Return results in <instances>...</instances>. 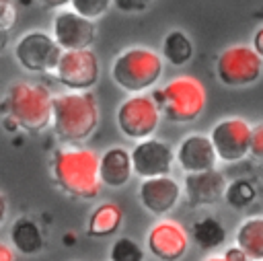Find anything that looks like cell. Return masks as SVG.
Instances as JSON below:
<instances>
[{
	"instance_id": "obj_1",
	"label": "cell",
	"mask_w": 263,
	"mask_h": 261,
	"mask_svg": "<svg viewBox=\"0 0 263 261\" xmlns=\"http://www.w3.org/2000/svg\"><path fill=\"white\" fill-rule=\"evenodd\" d=\"M51 177L66 195L76 199H92L103 187L99 179V156L78 144H68L53 152Z\"/></svg>"
},
{
	"instance_id": "obj_2",
	"label": "cell",
	"mask_w": 263,
	"mask_h": 261,
	"mask_svg": "<svg viewBox=\"0 0 263 261\" xmlns=\"http://www.w3.org/2000/svg\"><path fill=\"white\" fill-rule=\"evenodd\" d=\"M101 109L90 90L58 92L51 99V129L64 144H82L92 136Z\"/></svg>"
},
{
	"instance_id": "obj_3",
	"label": "cell",
	"mask_w": 263,
	"mask_h": 261,
	"mask_svg": "<svg viewBox=\"0 0 263 261\" xmlns=\"http://www.w3.org/2000/svg\"><path fill=\"white\" fill-rule=\"evenodd\" d=\"M164 70V60L158 51L150 47H125L121 49L111 64L113 82L129 95H140L152 88Z\"/></svg>"
},
{
	"instance_id": "obj_4",
	"label": "cell",
	"mask_w": 263,
	"mask_h": 261,
	"mask_svg": "<svg viewBox=\"0 0 263 261\" xmlns=\"http://www.w3.org/2000/svg\"><path fill=\"white\" fill-rule=\"evenodd\" d=\"M51 99L53 95L47 86L21 80L8 88L4 107L21 129L39 134L51 123Z\"/></svg>"
},
{
	"instance_id": "obj_5",
	"label": "cell",
	"mask_w": 263,
	"mask_h": 261,
	"mask_svg": "<svg viewBox=\"0 0 263 261\" xmlns=\"http://www.w3.org/2000/svg\"><path fill=\"white\" fill-rule=\"evenodd\" d=\"M156 105L160 107V113L164 119L173 123H191L195 121L203 109H205V88L203 84L189 74H181L171 78L160 90L154 95Z\"/></svg>"
},
{
	"instance_id": "obj_6",
	"label": "cell",
	"mask_w": 263,
	"mask_h": 261,
	"mask_svg": "<svg viewBox=\"0 0 263 261\" xmlns=\"http://www.w3.org/2000/svg\"><path fill=\"white\" fill-rule=\"evenodd\" d=\"M263 74V60L247 43H234L216 58V76L224 86L242 88L255 84Z\"/></svg>"
},
{
	"instance_id": "obj_7",
	"label": "cell",
	"mask_w": 263,
	"mask_h": 261,
	"mask_svg": "<svg viewBox=\"0 0 263 261\" xmlns=\"http://www.w3.org/2000/svg\"><path fill=\"white\" fill-rule=\"evenodd\" d=\"M160 107L156 105L152 95L140 92V95H129L121 105L117 107L115 121L119 132L127 140H146L152 138V134L158 129L160 123Z\"/></svg>"
},
{
	"instance_id": "obj_8",
	"label": "cell",
	"mask_w": 263,
	"mask_h": 261,
	"mask_svg": "<svg viewBox=\"0 0 263 261\" xmlns=\"http://www.w3.org/2000/svg\"><path fill=\"white\" fill-rule=\"evenodd\" d=\"M62 51L64 49L55 43L51 33L33 29L18 37L14 45V60L23 70L31 74H43L55 70Z\"/></svg>"
},
{
	"instance_id": "obj_9",
	"label": "cell",
	"mask_w": 263,
	"mask_h": 261,
	"mask_svg": "<svg viewBox=\"0 0 263 261\" xmlns=\"http://www.w3.org/2000/svg\"><path fill=\"white\" fill-rule=\"evenodd\" d=\"M53 74L58 82L64 84L68 90H74V92L90 90L99 82V76H101L99 58L92 49L62 51Z\"/></svg>"
},
{
	"instance_id": "obj_10",
	"label": "cell",
	"mask_w": 263,
	"mask_h": 261,
	"mask_svg": "<svg viewBox=\"0 0 263 261\" xmlns=\"http://www.w3.org/2000/svg\"><path fill=\"white\" fill-rule=\"evenodd\" d=\"M251 123L242 117H224L210 129L216 156L222 162H238L251 148Z\"/></svg>"
},
{
	"instance_id": "obj_11",
	"label": "cell",
	"mask_w": 263,
	"mask_h": 261,
	"mask_svg": "<svg viewBox=\"0 0 263 261\" xmlns=\"http://www.w3.org/2000/svg\"><path fill=\"white\" fill-rule=\"evenodd\" d=\"M132 171L140 179H152V177H164L171 175L173 162H175V150L168 142L146 138L140 140L132 152Z\"/></svg>"
},
{
	"instance_id": "obj_12",
	"label": "cell",
	"mask_w": 263,
	"mask_h": 261,
	"mask_svg": "<svg viewBox=\"0 0 263 261\" xmlns=\"http://www.w3.org/2000/svg\"><path fill=\"white\" fill-rule=\"evenodd\" d=\"M51 37L64 51L88 49L97 39V25L76 14L72 8H60L51 21Z\"/></svg>"
},
{
	"instance_id": "obj_13",
	"label": "cell",
	"mask_w": 263,
	"mask_h": 261,
	"mask_svg": "<svg viewBox=\"0 0 263 261\" xmlns=\"http://www.w3.org/2000/svg\"><path fill=\"white\" fill-rule=\"evenodd\" d=\"M146 247L158 261H181L189 249V234L177 220H160L148 230Z\"/></svg>"
},
{
	"instance_id": "obj_14",
	"label": "cell",
	"mask_w": 263,
	"mask_h": 261,
	"mask_svg": "<svg viewBox=\"0 0 263 261\" xmlns=\"http://www.w3.org/2000/svg\"><path fill=\"white\" fill-rule=\"evenodd\" d=\"M226 185H228L226 177L218 169H210L199 173H185L181 189L191 208H201V206H214L222 201Z\"/></svg>"
},
{
	"instance_id": "obj_15",
	"label": "cell",
	"mask_w": 263,
	"mask_h": 261,
	"mask_svg": "<svg viewBox=\"0 0 263 261\" xmlns=\"http://www.w3.org/2000/svg\"><path fill=\"white\" fill-rule=\"evenodd\" d=\"M181 191L183 189L179 181H175L171 175H164V177L142 179L138 187V197L144 210H148L154 216H164L179 203Z\"/></svg>"
},
{
	"instance_id": "obj_16",
	"label": "cell",
	"mask_w": 263,
	"mask_h": 261,
	"mask_svg": "<svg viewBox=\"0 0 263 261\" xmlns=\"http://www.w3.org/2000/svg\"><path fill=\"white\" fill-rule=\"evenodd\" d=\"M175 160L185 173H199V171L216 169L218 156L210 136L189 134L179 142L175 150Z\"/></svg>"
},
{
	"instance_id": "obj_17",
	"label": "cell",
	"mask_w": 263,
	"mask_h": 261,
	"mask_svg": "<svg viewBox=\"0 0 263 261\" xmlns=\"http://www.w3.org/2000/svg\"><path fill=\"white\" fill-rule=\"evenodd\" d=\"M132 156L123 146H111L99 156V179L103 185L117 189L132 179Z\"/></svg>"
},
{
	"instance_id": "obj_18",
	"label": "cell",
	"mask_w": 263,
	"mask_h": 261,
	"mask_svg": "<svg viewBox=\"0 0 263 261\" xmlns=\"http://www.w3.org/2000/svg\"><path fill=\"white\" fill-rule=\"evenodd\" d=\"M121 222H123V210L117 203L113 201L99 203L86 220V234L92 238L113 236L121 228Z\"/></svg>"
},
{
	"instance_id": "obj_19",
	"label": "cell",
	"mask_w": 263,
	"mask_h": 261,
	"mask_svg": "<svg viewBox=\"0 0 263 261\" xmlns=\"http://www.w3.org/2000/svg\"><path fill=\"white\" fill-rule=\"evenodd\" d=\"M10 243L21 255H37L43 249V232L29 216H18L10 226Z\"/></svg>"
},
{
	"instance_id": "obj_20",
	"label": "cell",
	"mask_w": 263,
	"mask_h": 261,
	"mask_svg": "<svg viewBox=\"0 0 263 261\" xmlns=\"http://www.w3.org/2000/svg\"><path fill=\"white\" fill-rule=\"evenodd\" d=\"M234 243L247 253L251 261L263 259V216L245 218L234 232Z\"/></svg>"
},
{
	"instance_id": "obj_21",
	"label": "cell",
	"mask_w": 263,
	"mask_h": 261,
	"mask_svg": "<svg viewBox=\"0 0 263 261\" xmlns=\"http://www.w3.org/2000/svg\"><path fill=\"white\" fill-rule=\"evenodd\" d=\"M189 238L201 249V251H214L226 243V228L222 222L214 216H203L191 224Z\"/></svg>"
},
{
	"instance_id": "obj_22",
	"label": "cell",
	"mask_w": 263,
	"mask_h": 261,
	"mask_svg": "<svg viewBox=\"0 0 263 261\" xmlns=\"http://www.w3.org/2000/svg\"><path fill=\"white\" fill-rule=\"evenodd\" d=\"M160 55L171 66H185L193 58V41H191V37L181 29L168 31L164 35V39H162Z\"/></svg>"
},
{
	"instance_id": "obj_23",
	"label": "cell",
	"mask_w": 263,
	"mask_h": 261,
	"mask_svg": "<svg viewBox=\"0 0 263 261\" xmlns=\"http://www.w3.org/2000/svg\"><path fill=\"white\" fill-rule=\"evenodd\" d=\"M257 199V185L251 179H234L226 185L224 201L234 210H247Z\"/></svg>"
},
{
	"instance_id": "obj_24",
	"label": "cell",
	"mask_w": 263,
	"mask_h": 261,
	"mask_svg": "<svg viewBox=\"0 0 263 261\" xmlns=\"http://www.w3.org/2000/svg\"><path fill=\"white\" fill-rule=\"evenodd\" d=\"M109 261H144V249L129 236H119L109 249Z\"/></svg>"
},
{
	"instance_id": "obj_25",
	"label": "cell",
	"mask_w": 263,
	"mask_h": 261,
	"mask_svg": "<svg viewBox=\"0 0 263 261\" xmlns=\"http://www.w3.org/2000/svg\"><path fill=\"white\" fill-rule=\"evenodd\" d=\"M111 4H113V0H70L72 10L88 21L101 18L111 8Z\"/></svg>"
},
{
	"instance_id": "obj_26",
	"label": "cell",
	"mask_w": 263,
	"mask_h": 261,
	"mask_svg": "<svg viewBox=\"0 0 263 261\" xmlns=\"http://www.w3.org/2000/svg\"><path fill=\"white\" fill-rule=\"evenodd\" d=\"M249 154L263 160V121L255 123L251 127V148H249Z\"/></svg>"
},
{
	"instance_id": "obj_27",
	"label": "cell",
	"mask_w": 263,
	"mask_h": 261,
	"mask_svg": "<svg viewBox=\"0 0 263 261\" xmlns=\"http://www.w3.org/2000/svg\"><path fill=\"white\" fill-rule=\"evenodd\" d=\"M113 2L123 12H142L144 8H148L152 0H113Z\"/></svg>"
},
{
	"instance_id": "obj_28",
	"label": "cell",
	"mask_w": 263,
	"mask_h": 261,
	"mask_svg": "<svg viewBox=\"0 0 263 261\" xmlns=\"http://www.w3.org/2000/svg\"><path fill=\"white\" fill-rule=\"evenodd\" d=\"M14 21V8L10 4V0H0V27L8 29Z\"/></svg>"
},
{
	"instance_id": "obj_29",
	"label": "cell",
	"mask_w": 263,
	"mask_h": 261,
	"mask_svg": "<svg viewBox=\"0 0 263 261\" xmlns=\"http://www.w3.org/2000/svg\"><path fill=\"white\" fill-rule=\"evenodd\" d=\"M222 257H224V261H251V259L247 257V253H245L238 245L228 247V249L222 253Z\"/></svg>"
},
{
	"instance_id": "obj_30",
	"label": "cell",
	"mask_w": 263,
	"mask_h": 261,
	"mask_svg": "<svg viewBox=\"0 0 263 261\" xmlns=\"http://www.w3.org/2000/svg\"><path fill=\"white\" fill-rule=\"evenodd\" d=\"M253 49L259 53V58L263 60V27H259L255 33H253Z\"/></svg>"
},
{
	"instance_id": "obj_31",
	"label": "cell",
	"mask_w": 263,
	"mask_h": 261,
	"mask_svg": "<svg viewBox=\"0 0 263 261\" xmlns=\"http://www.w3.org/2000/svg\"><path fill=\"white\" fill-rule=\"evenodd\" d=\"M0 261H14L12 249H10L6 243H2V240H0Z\"/></svg>"
},
{
	"instance_id": "obj_32",
	"label": "cell",
	"mask_w": 263,
	"mask_h": 261,
	"mask_svg": "<svg viewBox=\"0 0 263 261\" xmlns=\"http://www.w3.org/2000/svg\"><path fill=\"white\" fill-rule=\"evenodd\" d=\"M41 2L47 8H64L66 4H70V0H41Z\"/></svg>"
},
{
	"instance_id": "obj_33",
	"label": "cell",
	"mask_w": 263,
	"mask_h": 261,
	"mask_svg": "<svg viewBox=\"0 0 263 261\" xmlns=\"http://www.w3.org/2000/svg\"><path fill=\"white\" fill-rule=\"evenodd\" d=\"M6 212H8V203H6V197H4V193L0 191V224L6 220Z\"/></svg>"
},
{
	"instance_id": "obj_34",
	"label": "cell",
	"mask_w": 263,
	"mask_h": 261,
	"mask_svg": "<svg viewBox=\"0 0 263 261\" xmlns=\"http://www.w3.org/2000/svg\"><path fill=\"white\" fill-rule=\"evenodd\" d=\"M8 47V29L0 27V53Z\"/></svg>"
},
{
	"instance_id": "obj_35",
	"label": "cell",
	"mask_w": 263,
	"mask_h": 261,
	"mask_svg": "<svg viewBox=\"0 0 263 261\" xmlns=\"http://www.w3.org/2000/svg\"><path fill=\"white\" fill-rule=\"evenodd\" d=\"M203 261H224V257H222V255H210V257H205Z\"/></svg>"
},
{
	"instance_id": "obj_36",
	"label": "cell",
	"mask_w": 263,
	"mask_h": 261,
	"mask_svg": "<svg viewBox=\"0 0 263 261\" xmlns=\"http://www.w3.org/2000/svg\"><path fill=\"white\" fill-rule=\"evenodd\" d=\"M261 261H263V259H261Z\"/></svg>"
}]
</instances>
